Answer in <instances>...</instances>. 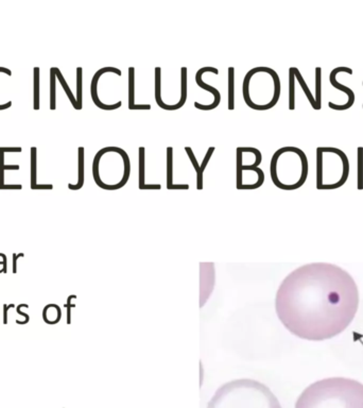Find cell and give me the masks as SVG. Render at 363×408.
<instances>
[{"mask_svg": "<svg viewBox=\"0 0 363 408\" xmlns=\"http://www.w3.org/2000/svg\"><path fill=\"white\" fill-rule=\"evenodd\" d=\"M340 72H348L349 75H353V70L350 67H337L331 72V75H329V81H331V84L336 89L346 94V96H348V107H349V109H351L354 105L355 99H356V96H355V93L352 91V89L350 87H348V85H343V84L338 82L337 75H338V73H340Z\"/></svg>", "mask_w": 363, "mask_h": 408, "instance_id": "cell-10", "label": "cell"}, {"mask_svg": "<svg viewBox=\"0 0 363 408\" xmlns=\"http://www.w3.org/2000/svg\"><path fill=\"white\" fill-rule=\"evenodd\" d=\"M350 169V160L344 151L335 147H318L317 189L319 191L340 189L348 181Z\"/></svg>", "mask_w": 363, "mask_h": 408, "instance_id": "cell-6", "label": "cell"}, {"mask_svg": "<svg viewBox=\"0 0 363 408\" xmlns=\"http://www.w3.org/2000/svg\"><path fill=\"white\" fill-rule=\"evenodd\" d=\"M36 148L31 147V190H52V184L36 183Z\"/></svg>", "mask_w": 363, "mask_h": 408, "instance_id": "cell-16", "label": "cell"}, {"mask_svg": "<svg viewBox=\"0 0 363 408\" xmlns=\"http://www.w3.org/2000/svg\"><path fill=\"white\" fill-rule=\"evenodd\" d=\"M94 162L109 170L94 177L95 183L105 191H117L125 186L131 174V162L128 153L119 147H105L99 150Z\"/></svg>", "mask_w": 363, "mask_h": 408, "instance_id": "cell-7", "label": "cell"}, {"mask_svg": "<svg viewBox=\"0 0 363 408\" xmlns=\"http://www.w3.org/2000/svg\"><path fill=\"white\" fill-rule=\"evenodd\" d=\"M309 173L307 156L298 147H283L271 159L270 175L279 190L295 191L306 182Z\"/></svg>", "mask_w": 363, "mask_h": 408, "instance_id": "cell-4", "label": "cell"}, {"mask_svg": "<svg viewBox=\"0 0 363 408\" xmlns=\"http://www.w3.org/2000/svg\"><path fill=\"white\" fill-rule=\"evenodd\" d=\"M206 408H282L271 389L252 379H237L221 385Z\"/></svg>", "mask_w": 363, "mask_h": 408, "instance_id": "cell-3", "label": "cell"}, {"mask_svg": "<svg viewBox=\"0 0 363 408\" xmlns=\"http://www.w3.org/2000/svg\"><path fill=\"white\" fill-rule=\"evenodd\" d=\"M155 101L159 107L163 110H166V104L163 101L162 97V68L155 67Z\"/></svg>", "mask_w": 363, "mask_h": 408, "instance_id": "cell-19", "label": "cell"}, {"mask_svg": "<svg viewBox=\"0 0 363 408\" xmlns=\"http://www.w3.org/2000/svg\"><path fill=\"white\" fill-rule=\"evenodd\" d=\"M21 256H23L22 253H20L19 255L14 254V257H13V272H14V273H16V260H17L18 257H21Z\"/></svg>", "mask_w": 363, "mask_h": 408, "instance_id": "cell-28", "label": "cell"}, {"mask_svg": "<svg viewBox=\"0 0 363 408\" xmlns=\"http://www.w3.org/2000/svg\"><path fill=\"white\" fill-rule=\"evenodd\" d=\"M128 82H129V88H128V108L130 111H148L151 110L150 104H136L135 102V68L134 67H129L128 69Z\"/></svg>", "mask_w": 363, "mask_h": 408, "instance_id": "cell-11", "label": "cell"}, {"mask_svg": "<svg viewBox=\"0 0 363 408\" xmlns=\"http://www.w3.org/2000/svg\"><path fill=\"white\" fill-rule=\"evenodd\" d=\"M205 72H212V73H216V75H218L219 70L214 67H203V68H200L195 73V83L197 84V86L204 89V91H207L210 94H212L213 101L210 104H206V105L199 103V102H194V108L197 110H201V111H211L219 107L220 101H221V94L218 88L204 82L202 76Z\"/></svg>", "mask_w": 363, "mask_h": 408, "instance_id": "cell-8", "label": "cell"}, {"mask_svg": "<svg viewBox=\"0 0 363 408\" xmlns=\"http://www.w3.org/2000/svg\"><path fill=\"white\" fill-rule=\"evenodd\" d=\"M34 88H33V108L39 110V67L34 68Z\"/></svg>", "mask_w": 363, "mask_h": 408, "instance_id": "cell-24", "label": "cell"}, {"mask_svg": "<svg viewBox=\"0 0 363 408\" xmlns=\"http://www.w3.org/2000/svg\"><path fill=\"white\" fill-rule=\"evenodd\" d=\"M82 84H83V69L82 67H78L77 68V96H76V99H77V104H78V110H82L83 108V88H82Z\"/></svg>", "mask_w": 363, "mask_h": 408, "instance_id": "cell-22", "label": "cell"}, {"mask_svg": "<svg viewBox=\"0 0 363 408\" xmlns=\"http://www.w3.org/2000/svg\"><path fill=\"white\" fill-rule=\"evenodd\" d=\"M55 82H56V75H55V68L52 67L50 69V109L55 110L56 109V101H55Z\"/></svg>", "mask_w": 363, "mask_h": 408, "instance_id": "cell-25", "label": "cell"}, {"mask_svg": "<svg viewBox=\"0 0 363 408\" xmlns=\"http://www.w3.org/2000/svg\"><path fill=\"white\" fill-rule=\"evenodd\" d=\"M358 190H363V147L358 148Z\"/></svg>", "mask_w": 363, "mask_h": 408, "instance_id": "cell-26", "label": "cell"}, {"mask_svg": "<svg viewBox=\"0 0 363 408\" xmlns=\"http://www.w3.org/2000/svg\"><path fill=\"white\" fill-rule=\"evenodd\" d=\"M13 305H10V306H7V305H4V319H3V321H4V324H6V322H7V317H6V309H9L10 307H12Z\"/></svg>", "mask_w": 363, "mask_h": 408, "instance_id": "cell-29", "label": "cell"}, {"mask_svg": "<svg viewBox=\"0 0 363 408\" xmlns=\"http://www.w3.org/2000/svg\"><path fill=\"white\" fill-rule=\"evenodd\" d=\"M295 76L294 67L289 68V110L293 111L295 109Z\"/></svg>", "mask_w": 363, "mask_h": 408, "instance_id": "cell-21", "label": "cell"}, {"mask_svg": "<svg viewBox=\"0 0 363 408\" xmlns=\"http://www.w3.org/2000/svg\"><path fill=\"white\" fill-rule=\"evenodd\" d=\"M54 68H55V75H56V79H59V82L61 83V85H62V87H63V89H64V92L66 93V95H67L68 99L70 100V102H71V104H72V107L75 108L76 110H78V104H77V99H76L75 95L72 94L71 89H70V87L68 86L67 82H66V80H65V78L63 77L61 70H60L59 68H56V67H54ZM78 111H79V110H78Z\"/></svg>", "mask_w": 363, "mask_h": 408, "instance_id": "cell-20", "label": "cell"}, {"mask_svg": "<svg viewBox=\"0 0 363 408\" xmlns=\"http://www.w3.org/2000/svg\"><path fill=\"white\" fill-rule=\"evenodd\" d=\"M18 165H4V152L0 148V190H21L22 185L14 184V185H5L4 184V171L5 170H18Z\"/></svg>", "mask_w": 363, "mask_h": 408, "instance_id": "cell-15", "label": "cell"}, {"mask_svg": "<svg viewBox=\"0 0 363 408\" xmlns=\"http://www.w3.org/2000/svg\"><path fill=\"white\" fill-rule=\"evenodd\" d=\"M315 99L318 107V111L322 108V68H316V93Z\"/></svg>", "mask_w": 363, "mask_h": 408, "instance_id": "cell-23", "label": "cell"}, {"mask_svg": "<svg viewBox=\"0 0 363 408\" xmlns=\"http://www.w3.org/2000/svg\"><path fill=\"white\" fill-rule=\"evenodd\" d=\"M359 290L343 268L313 263L296 268L280 283L275 311L296 337L322 341L344 332L356 317Z\"/></svg>", "mask_w": 363, "mask_h": 408, "instance_id": "cell-1", "label": "cell"}, {"mask_svg": "<svg viewBox=\"0 0 363 408\" xmlns=\"http://www.w3.org/2000/svg\"><path fill=\"white\" fill-rule=\"evenodd\" d=\"M295 408H363V384L349 378L320 380L303 391Z\"/></svg>", "mask_w": 363, "mask_h": 408, "instance_id": "cell-2", "label": "cell"}, {"mask_svg": "<svg viewBox=\"0 0 363 408\" xmlns=\"http://www.w3.org/2000/svg\"><path fill=\"white\" fill-rule=\"evenodd\" d=\"M227 86H228V100H227V109L229 111L235 110V68L228 67L227 69Z\"/></svg>", "mask_w": 363, "mask_h": 408, "instance_id": "cell-17", "label": "cell"}, {"mask_svg": "<svg viewBox=\"0 0 363 408\" xmlns=\"http://www.w3.org/2000/svg\"><path fill=\"white\" fill-rule=\"evenodd\" d=\"M138 189L139 190H161V184L146 183V148L139 147L138 149Z\"/></svg>", "mask_w": 363, "mask_h": 408, "instance_id": "cell-12", "label": "cell"}, {"mask_svg": "<svg viewBox=\"0 0 363 408\" xmlns=\"http://www.w3.org/2000/svg\"><path fill=\"white\" fill-rule=\"evenodd\" d=\"M185 151H186L187 156H188L189 160H190L191 164H192V166H193V168L195 170V174H196V190L197 191H202L203 190V175H204V171H205L206 166H207V164L209 163V161H210V159L212 157V154L214 152V147H209L201 164H199V162L196 161V158H195L194 153H193V151H192V149L190 148V147H185Z\"/></svg>", "mask_w": 363, "mask_h": 408, "instance_id": "cell-9", "label": "cell"}, {"mask_svg": "<svg viewBox=\"0 0 363 408\" xmlns=\"http://www.w3.org/2000/svg\"><path fill=\"white\" fill-rule=\"evenodd\" d=\"M167 190H189L188 184H175L173 183V148H167Z\"/></svg>", "mask_w": 363, "mask_h": 408, "instance_id": "cell-13", "label": "cell"}, {"mask_svg": "<svg viewBox=\"0 0 363 408\" xmlns=\"http://www.w3.org/2000/svg\"><path fill=\"white\" fill-rule=\"evenodd\" d=\"M294 76H295V80L299 82V84H300V86H301V88H302V91L304 92L305 96L307 97V99H308V101H309L311 107H312L313 109H315L316 111H318V107H317L316 99H315V95H313V94L311 93V91H310L308 85H307V83H306V81H305V79H304L303 76L301 75V72H300L299 68L294 67Z\"/></svg>", "mask_w": 363, "mask_h": 408, "instance_id": "cell-18", "label": "cell"}, {"mask_svg": "<svg viewBox=\"0 0 363 408\" xmlns=\"http://www.w3.org/2000/svg\"><path fill=\"white\" fill-rule=\"evenodd\" d=\"M85 151L83 147H79L78 149V183L77 184H68V189L71 191H79L84 185L85 178Z\"/></svg>", "mask_w": 363, "mask_h": 408, "instance_id": "cell-14", "label": "cell"}, {"mask_svg": "<svg viewBox=\"0 0 363 408\" xmlns=\"http://www.w3.org/2000/svg\"><path fill=\"white\" fill-rule=\"evenodd\" d=\"M0 71H1V72H5L7 76H11V75H12L11 70L7 69V68H4V67H0ZM11 105H12V102H11V101H9L7 103H4V104H1V105H0V110L9 109V108L11 107Z\"/></svg>", "mask_w": 363, "mask_h": 408, "instance_id": "cell-27", "label": "cell"}, {"mask_svg": "<svg viewBox=\"0 0 363 408\" xmlns=\"http://www.w3.org/2000/svg\"><path fill=\"white\" fill-rule=\"evenodd\" d=\"M282 86L278 73L270 67H255L243 80V99L255 111H268L277 104Z\"/></svg>", "mask_w": 363, "mask_h": 408, "instance_id": "cell-5", "label": "cell"}]
</instances>
